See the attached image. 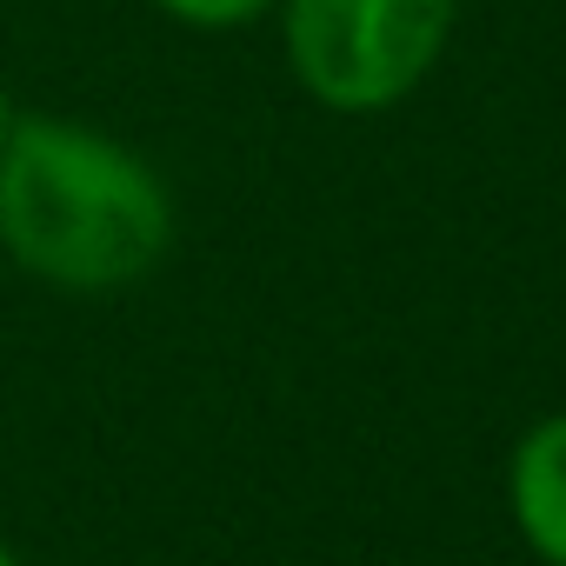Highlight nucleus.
<instances>
[{"label": "nucleus", "mask_w": 566, "mask_h": 566, "mask_svg": "<svg viewBox=\"0 0 566 566\" xmlns=\"http://www.w3.org/2000/svg\"><path fill=\"white\" fill-rule=\"evenodd\" d=\"M0 247L61 294H127L174 253V193L160 167L61 114H14L0 147Z\"/></svg>", "instance_id": "obj_1"}, {"label": "nucleus", "mask_w": 566, "mask_h": 566, "mask_svg": "<svg viewBox=\"0 0 566 566\" xmlns=\"http://www.w3.org/2000/svg\"><path fill=\"white\" fill-rule=\"evenodd\" d=\"M460 0H280L287 67L327 114L400 107L447 54Z\"/></svg>", "instance_id": "obj_2"}, {"label": "nucleus", "mask_w": 566, "mask_h": 566, "mask_svg": "<svg viewBox=\"0 0 566 566\" xmlns=\"http://www.w3.org/2000/svg\"><path fill=\"white\" fill-rule=\"evenodd\" d=\"M506 506L526 553L546 566H566V413H546L513 440Z\"/></svg>", "instance_id": "obj_3"}, {"label": "nucleus", "mask_w": 566, "mask_h": 566, "mask_svg": "<svg viewBox=\"0 0 566 566\" xmlns=\"http://www.w3.org/2000/svg\"><path fill=\"white\" fill-rule=\"evenodd\" d=\"M154 8L180 28H200V34H227V28H247L260 21L266 8H280V0H154Z\"/></svg>", "instance_id": "obj_4"}, {"label": "nucleus", "mask_w": 566, "mask_h": 566, "mask_svg": "<svg viewBox=\"0 0 566 566\" xmlns=\"http://www.w3.org/2000/svg\"><path fill=\"white\" fill-rule=\"evenodd\" d=\"M14 114H21V107L8 101V87H0V147H8V134H14Z\"/></svg>", "instance_id": "obj_5"}, {"label": "nucleus", "mask_w": 566, "mask_h": 566, "mask_svg": "<svg viewBox=\"0 0 566 566\" xmlns=\"http://www.w3.org/2000/svg\"><path fill=\"white\" fill-rule=\"evenodd\" d=\"M0 566H21V553H14V546H8V539H0Z\"/></svg>", "instance_id": "obj_6"}]
</instances>
